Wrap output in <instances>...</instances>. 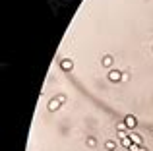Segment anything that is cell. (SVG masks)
<instances>
[{
  "label": "cell",
  "instance_id": "cell-1",
  "mask_svg": "<svg viewBox=\"0 0 153 151\" xmlns=\"http://www.w3.org/2000/svg\"><path fill=\"white\" fill-rule=\"evenodd\" d=\"M124 124H126V128H130V130H134L136 126H138V118L134 116V114H128L126 118H124Z\"/></svg>",
  "mask_w": 153,
  "mask_h": 151
},
{
  "label": "cell",
  "instance_id": "cell-2",
  "mask_svg": "<svg viewBox=\"0 0 153 151\" xmlns=\"http://www.w3.org/2000/svg\"><path fill=\"white\" fill-rule=\"evenodd\" d=\"M108 79H111V81H120V79H122V72L111 70V72H108Z\"/></svg>",
  "mask_w": 153,
  "mask_h": 151
},
{
  "label": "cell",
  "instance_id": "cell-3",
  "mask_svg": "<svg viewBox=\"0 0 153 151\" xmlns=\"http://www.w3.org/2000/svg\"><path fill=\"white\" fill-rule=\"evenodd\" d=\"M60 68H62V70H66V72H68V70H72V68H74V62H72L70 58H64V60L60 62Z\"/></svg>",
  "mask_w": 153,
  "mask_h": 151
},
{
  "label": "cell",
  "instance_id": "cell-4",
  "mask_svg": "<svg viewBox=\"0 0 153 151\" xmlns=\"http://www.w3.org/2000/svg\"><path fill=\"white\" fill-rule=\"evenodd\" d=\"M128 136H130V140H132V144H136V145H142L143 144V140H142V136H140V134H128Z\"/></svg>",
  "mask_w": 153,
  "mask_h": 151
},
{
  "label": "cell",
  "instance_id": "cell-5",
  "mask_svg": "<svg viewBox=\"0 0 153 151\" xmlns=\"http://www.w3.org/2000/svg\"><path fill=\"white\" fill-rule=\"evenodd\" d=\"M58 109H60V101L58 99H52L49 103V110H58Z\"/></svg>",
  "mask_w": 153,
  "mask_h": 151
},
{
  "label": "cell",
  "instance_id": "cell-6",
  "mask_svg": "<svg viewBox=\"0 0 153 151\" xmlns=\"http://www.w3.org/2000/svg\"><path fill=\"white\" fill-rule=\"evenodd\" d=\"M105 147H107L108 151H112V149L116 147V144H114V141H107V144H105Z\"/></svg>",
  "mask_w": 153,
  "mask_h": 151
},
{
  "label": "cell",
  "instance_id": "cell-7",
  "mask_svg": "<svg viewBox=\"0 0 153 151\" xmlns=\"http://www.w3.org/2000/svg\"><path fill=\"white\" fill-rule=\"evenodd\" d=\"M103 64H105V66H111V64H112V56H105V58H103Z\"/></svg>",
  "mask_w": 153,
  "mask_h": 151
},
{
  "label": "cell",
  "instance_id": "cell-8",
  "mask_svg": "<svg viewBox=\"0 0 153 151\" xmlns=\"http://www.w3.org/2000/svg\"><path fill=\"white\" fill-rule=\"evenodd\" d=\"M140 147H142V145H136V144H132L130 147H128V151H140Z\"/></svg>",
  "mask_w": 153,
  "mask_h": 151
},
{
  "label": "cell",
  "instance_id": "cell-9",
  "mask_svg": "<svg viewBox=\"0 0 153 151\" xmlns=\"http://www.w3.org/2000/svg\"><path fill=\"white\" fill-rule=\"evenodd\" d=\"M87 144H89L91 147H93V145H95V138H89V140H87Z\"/></svg>",
  "mask_w": 153,
  "mask_h": 151
},
{
  "label": "cell",
  "instance_id": "cell-10",
  "mask_svg": "<svg viewBox=\"0 0 153 151\" xmlns=\"http://www.w3.org/2000/svg\"><path fill=\"white\" fill-rule=\"evenodd\" d=\"M140 151H147V149H143V147H140Z\"/></svg>",
  "mask_w": 153,
  "mask_h": 151
}]
</instances>
